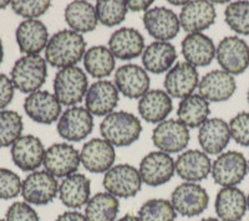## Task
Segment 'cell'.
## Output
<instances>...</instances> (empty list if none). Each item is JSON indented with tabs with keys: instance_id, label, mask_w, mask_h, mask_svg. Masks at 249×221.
<instances>
[{
	"instance_id": "obj_10",
	"label": "cell",
	"mask_w": 249,
	"mask_h": 221,
	"mask_svg": "<svg viewBox=\"0 0 249 221\" xmlns=\"http://www.w3.org/2000/svg\"><path fill=\"white\" fill-rule=\"evenodd\" d=\"M57 133L68 142H81L93 130V116L86 107H69L57 121Z\"/></svg>"
},
{
	"instance_id": "obj_45",
	"label": "cell",
	"mask_w": 249,
	"mask_h": 221,
	"mask_svg": "<svg viewBox=\"0 0 249 221\" xmlns=\"http://www.w3.org/2000/svg\"><path fill=\"white\" fill-rule=\"evenodd\" d=\"M152 0H128L126 1L128 10L135 13H146L148 9L152 8Z\"/></svg>"
},
{
	"instance_id": "obj_38",
	"label": "cell",
	"mask_w": 249,
	"mask_h": 221,
	"mask_svg": "<svg viewBox=\"0 0 249 221\" xmlns=\"http://www.w3.org/2000/svg\"><path fill=\"white\" fill-rule=\"evenodd\" d=\"M95 9H96L99 23L107 28L117 26L124 23L128 12L126 1H120V0H99L96 1Z\"/></svg>"
},
{
	"instance_id": "obj_53",
	"label": "cell",
	"mask_w": 249,
	"mask_h": 221,
	"mask_svg": "<svg viewBox=\"0 0 249 221\" xmlns=\"http://www.w3.org/2000/svg\"><path fill=\"white\" fill-rule=\"evenodd\" d=\"M247 98H248V103H249V90H248V95H247Z\"/></svg>"
},
{
	"instance_id": "obj_31",
	"label": "cell",
	"mask_w": 249,
	"mask_h": 221,
	"mask_svg": "<svg viewBox=\"0 0 249 221\" xmlns=\"http://www.w3.org/2000/svg\"><path fill=\"white\" fill-rule=\"evenodd\" d=\"M177 50L168 41H153L144 47L142 65L147 72L160 75L168 72L176 65Z\"/></svg>"
},
{
	"instance_id": "obj_12",
	"label": "cell",
	"mask_w": 249,
	"mask_h": 221,
	"mask_svg": "<svg viewBox=\"0 0 249 221\" xmlns=\"http://www.w3.org/2000/svg\"><path fill=\"white\" fill-rule=\"evenodd\" d=\"M190 139V129L178 119H166L156 126L152 132L153 145L167 154L183 152Z\"/></svg>"
},
{
	"instance_id": "obj_40",
	"label": "cell",
	"mask_w": 249,
	"mask_h": 221,
	"mask_svg": "<svg viewBox=\"0 0 249 221\" xmlns=\"http://www.w3.org/2000/svg\"><path fill=\"white\" fill-rule=\"evenodd\" d=\"M13 12L25 20L37 19L43 16L51 8V1L49 0H39V1H24V0H14L10 4Z\"/></svg>"
},
{
	"instance_id": "obj_17",
	"label": "cell",
	"mask_w": 249,
	"mask_h": 221,
	"mask_svg": "<svg viewBox=\"0 0 249 221\" xmlns=\"http://www.w3.org/2000/svg\"><path fill=\"white\" fill-rule=\"evenodd\" d=\"M82 167L95 174L106 173L116 160L115 147L104 138H92L82 145L80 150Z\"/></svg>"
},
{
	"instance_id": "obj_22",
	"label": "cell",
	"mask_w": 249,
	"mask_h": 221,
	"mask_svg": "<svg viewBox=\"0 0 249 221\" xmlns=\"http://www.w3.org/2000/svg\"><path fill=\"white\" fill-rule=\"evenodd\" d=\"M176 173L186 182H202L210 176L212 162L203 150H183L175 160Z\"/></svg>"
},
{
	"instance_id": "obj_4",
	"label": "cell",
	"mask_w": 249,
	"mask_h": 221,
	"mask_svg": "<svg viewBox=\"0 0 249 221\" xmlns=\"http://www.w3.org/2000/svg\"><path fill=\"white\" fill-rule=\"evenodd\" d=\"M89 79L79 66L59 70L54 79V95L61 106L75 107L82 102L89 90Z\"/></svg>"
},
{
	"instance_id": "obj_1",
	"label": "cell",
	"mask_w": 249,
	"mask_h": 221,
	"mask_svg": "<svg viewBox=\"0 0 249 221\" xmlns=\"http://www.w3.org/2000/svg\"><path fill=\"white\" fill-rule=\"evenodd\" d=\"M86 52V41L81 34L62 29L55 32L49 40L45 48L46 63L55 68H68L76 66Z\"/></svg>"
},
{
	"instance_id": "obj_6",
	"label": "cell",
	"mask_w": 249,
	"mask_h": 221,
	"mask_svg": "<svg viewBox=\"0 0 249 221\" xmlns=\"http://www.w3.org/2000/svg\"><path fill=\"white\" fill-rule=\"evenodd\" d=\"M212 178L222 188L237 187L248 174V160L241 152H223L212 163Z\"/></svg>"
},
{
	"instance_id": "obj_50",
	"label": "cell",
	"mask_w": 249,
	"mask_h": 221,
	"mask_svg": "<svg viewBox=\"0 0 249 221\" xmlns=\"http://www.w3.org/2000/svg\"><path fill=\"white\" fill-rule=\"evenodd\" d=\"M186 3H187V1H170V4H173V5H177V6H178V5L183 6Z\"/></svg>"
},
{
	"instance_id": "obj_37",
	"label": "cell",
	"mask_w": 249,
	"mask_h": 221,
	"mask_svg": "<svg viewBox=\"0 0 249 221\" xmlns=\"http://www.w3.org/2000/svg\"><path fill=\"white\" fill-rule=\"evenodd\" d=\"M137 218L140 221H176L177 213L171 200L150 199L140 206Z\"/></svg>"
},
{
	"instance_id": "obj_52",
	"label": "cell",
	"mask_w": 249,
	"mask_h": 221,
	"mask_svg": "<svg viewBox=\"0 0 249 221\" xmlns=\"http://www.w3.org/2000/svg\"><path fill=\"white\" fill-rule=\"evenodd\" d=\"M247 207H248V210H249V193H248V195H247Z\"/></svg>"
},
{
	"instance_id": "obj_2",
	"label": "cell",
	"mask_w": 249,
	"mask_h": 221,
	"mask_svg": "<svg viewBox=\"0 0 249 221\" xmlns=\"http://www.w3.org/2000/svg\"><path fill=\"white\" fill-rule=\"evenodd\" d=\"M100 132L102 138L113 147H128L140 139L142 123L139 117L130 112L115 110L104 118Z\"/></svg>"
},
{
	"instance_id": "obj_3",
	"label": "cell",
	"mask_w": 249,
	"mask_h": 221,
	"mask_svg": "<svg viewBox=\"0 0 249 221\" xmlns=\"http://www.w3.org/2000/svg\"><path fill=\"white\" fill-rule=\"evenodd\" d=\"M15 90L31 95L40 91L48 79V63L40 55H24L15 61L10 72Z\"/></svg>"
},
{
	"instance_id": "obj_26",
	"label": "cell",
	"mask_w": 249,
	"mask_h": 221,
	"mask_svg": "<svg viewBox=\"0 0 249 221\" xmlns=\"http://www.w3.org/2000/svg\"><path fill=\"white\" fill-rule=\"evenodd\" d=\"M108 48L115 59L128 61L143 54L144 37L135 28H120L108 39Z\"/></svg>"
},
{
	"instance_id": "obj_41",
	"label": "cell",
	"mask_w": 249,
	"mask_h": 221,
	"mask_svg": "<svg viewBox=\"0 0 249 221\" xmlns=\"http://www.w3.org/2000/svg\"><path fill=\"white\" fill-rule=\"evenodd\" d=\"M23 180L8 168H0V199L10 200L21 194Z\"/></svg>"
},
{
	"instance_id": "obj_28",
	"label": "cell",
	"mask_w": 249,
	"mask_h": 221,
	"mask_svg": "<svg viewBox=\"0 0 249 221\" xmlns=\"http://www.w3.org/2000/svg\"><path fill=\"white\" fill-rule=\"evenodd\" d=\"M182 55L187 63L197 67H206L215 57V46L213 40L203 32L187 34L181 44Z\"/></svg>"
},
{
	"instance_id": "obj_43",
	"label": "cell",
	"mask_w": 249,
	"mask_h": 221,
	"mask_svg": "<svg viewBox=\"0 0 249 221\" xmlns=\"http://www.w3.org/2000/svg\"><path fill=\"white\" fill-rule=\"evenodd\" d=\"M5 221H40V218L33 205L15 202L6 210Z\"/></svg>"
},
{
	"instance_id": "obj_21",
	"label": "cell",
	"mask_w": 249,
	"mask_h": 221,
	"mask_svg": "<svg viewBox=\"0 0 249 221\" xmlns=\"http://www.w3.org/2000/svg\"><path fill=\"white\" fill-rule=\"evenodd\" d=\"M199 75L195 66L183 63H177L164 77V91L172 98H186L193 95L198 87Z\"/></svg>"
},
{
	"instance_id": "obj_34",
	"label": "cell",
	"mask_w": 249,
	"mask_h": 221,
	"mask_svg": "<svg viewBox=\"0 0 249 221\" xmlns=\"http://www.w3.org/2000/svg\"><path fill=\"white\" fill-rule=\"evenodd\" d=\"M116 59L107 46H92L86 50L84 56V67L93 79H104L115 70Z\"/></svg>"
},
{
	"instance_id": "obj_54",
	"label": "cell",
	"mask_w": 249,
	"mask_h": 221,
	"mask_svg": "<svg viewBox=\"0 0 249 221\" xmlns=\"http://www.w3.org/2000/svg\"><path fill=\"white\" fill-rule=\"evenodd\" d=\"M248 173H249V159H248Z\"/></svg>"
},
{
	"instance_id": "obj_19",
	"label": "cell",
	"mask_w": 249,
	"mask_h": 221,
	"mask_svg": "<svg viewBox=\"0 0 249 221\" xmlns=\"http://www.w3.org/2000/svg\"><path fill=\"white\" fill-rule=\"evenodd\" d=\"M45 147L43 142L33 134L21 136L12 145V160L23 172H36L44 164Z\"/></svg>"
},
{
	"instance_id": "obj_39",
	"label": "cell",
	"mask_w": 249,
	"mask_h": 221,
	"mask_svg": "<svg viewBox=\"0 0 249 221\" xmlns=\"http://www.w3.org/2000/svg\"><path fill=\"white\" fill-rule=\"evenodd\" d=\"M224 20L235 34L249 35V1L238 0L228 3L224 10Z\"/></svg>"
},
{
	"instance_id": "obj_13",
	"label": "cell",
	"mask_w": 249,
	"mask_h": 221,
	"mask_svg": "<svg viewBox=\"0 0 249 221\" xmlns=\"http://www.w3.org/2000/svg\"><path fill=\"white\" fill-rule=\"evenodd\" d=\"M139 172L142 183L148 187H161L175 175V159L161 150L151 152L142 158Z\"/></svg>"
},
{
	"instance_id": "obj_27",
	"label": "cell",
	"mask_w": 249,
	"mask_h": 221,
	"mask_svg": "<svg viewBox=\"0 0 249 221\" xmlns=\"http://www.w3.org/2000/svg\"><path fill=\"white\" fill-rule=\"evenodd\" d=\"M59 199L62 205L71 210L86 206L91 199L90 179L81 173H75L62 179L59 184Z\"/></svg>"
},
{
	"instance_id": "obj_51",
	"label": "cell",
	"mask_w": 249,
	"mask_h": 221,
	"mask_svg": "<svg viewBox=\"0 0 249 221\" xmlns=\"http://www.w3.org/2000/svg\"><path fill=\"white\" fill-rule=\"evenodd\" d=\"M199 221H221L218 218H204Z\"/></svg>"
},
{
	"instance_id": "obj_30",
	"label": "cell",
	"mask_w": 249,
	"mask_h": 221,
	"mask_svg": "<svg viewBox=\"0 0 249 221\" xmlns=\"http://www.w3.org/2000/svg\"><path fill=\"white\" fill-rule=\"evenodd\" d=\"M139 113L148 123H161L172 113V97L162 90H150L139 99Z\"/></svg>"
},
{
	"instance_id": "obj_46",
	"label": "cell",
	"mask_w": 249,
	"mask_h": 221,
	"mask_svg": "<svg viewBox=\"0 0 249 221\" xmlns=\"http://www.w3.org/2000/svg\"><path fill=\"white\" fill-rule=\"evenodd\" d=\"M55 221H88L85 214L80 213L77 210H68L60 214Z\"/></svg>"
},
{
	"instance_id": "obj_5",
	"label": "cell",
	"mask_w": 249,
	"mask_h": 221,
	"mask_svg": "<svg viewBox=\"0 0 249 221\" xmlns=\"http://www.w3.org/2000/svg\"><path fill=\"white\" fill-rule=\"evenodd\" d=\"M171 203L177 215L195 218L206 211L210 205V195L206 188L198 183L186 182L175 188L171 194Z\"/></svg>"
},
{
	"instance_id": "obj_7",
	"label": "cell",
	"mask_w": 249,
	"mask_h": 221,
	"mask_svg": "<svg viewBox=\"0 0 249 221\" xmlns=\"http://www.w3.org/2000/svg\"><path fill=\"white\" fill-rule=\"evenodd\" d=\"M104 188L117 199H130L140 193L142 179L137 168L131 164L113 165L104 176Z\"/></svg>"
},
{
	"instance_id": "obj_33",
	"label": "cell",
	"mask_w": 249,
	"mask_h": 221,
	"mask_svg": "<svg viewBox=\"0 0 249 221\" xmlns=\"http://www.w3.org/2000/svg\"><path fill=\"white\" fill-rule=\"evenodd\" d=\"M211 113L210 102L201 95L193 94L179 102L177 108V117L188 129L199 128L206 122Z\"/></svg>"
},
{
	"instance_id": "obj_11",
	"label": "cell",
	"mask_w": 249,
	"mask_h": 221,
	"mask_svg": "<svg viewBox=\"0 0 249 221\" xmlns=\"http://www.w3.org/2000/svg\"><path fill=\"white\" fill-rule=\"evenodd\" d=\"M43 165L53 176L64 179L77 173L81 165L80 152L69 143H55L46 149Z\"/></svg>"
},
{
	"instance_id": "obj_20",
	"label": "cell",
	"mask_w": 249,
	"mask_h": 221,
	"mask_svg": "<svg viewBox=\"0 0 249 221\" xmlns=\"http://www.w3.org/2000/svg\"><path fill=\"white\" fill-rule=\"evenodd\" d=\"M120 99V92L115 83L107 79H97L89 87L85 97L86 110L92 116H108L115 112Z\"/></svg>"
},
{
	"instance_id": "obj_24",
	"label": "cell",
	"mask_w": 249,
	"mask_h": 221,
	"mask_svg": "<svg viewBox=\"0 0 249 221\" xmlns=\"http://www.w3.org/2000/svg\"><path fill=\"white\" fill-rule=\"evenodd\" d=\"M18 47L25 55H39L48 46L49 32L43 21L37 19L24 20L15 32Z\"/></svg>"
},
{
	"instance_id": "obj_8",
	"label": "cell",
	"mask_w": 249,
	"mask_h": 221,
	"mask_svg": "<svg viewBox=\"0 0 249 221\" xmlns=\"http://www.w3.org/2000/svg\"><path fill=\"white\" fill-rule=\"evenodd\" d=\"M21 195L24 202L30 205L43 206L55 200L59 195V183L46 170H36L23 180Z\"/></svg>"
},
{
	"instance_id": "obj_16",
	"label": "cell",
	"mask_w": 249,
	"mask_h": 221,
	"mask_svg": "<svg viewBox=\"0 0 249 221\" xmlns=\"http://www.w3.org/2000/svg\"><path fill=\"white\" fill-rule=\"evenodd\" d=\"M24 110L34 122L49 126L59 121L62 114V106L54 94L40 90L26 96Z\"/></svg>"
},
{
	"instance_id": "obj_44",
	"label": "cell",
	"mask_w": 249,
	"mask_h": 221,
	"mask_svg": "<svg viewBox=\"0 0 249 221\" xmlns=\"http://www.w3.org/2000/svg\"><path fill=\"white\" fill-rule=\"evenodd\" d=\"M15 87L12 79L5 74H0V110H4L14 98Z\"/></svg>"
},
{
	"instance_id": "obj_36",
	"label": "cell",
	"mask_w": 249,
	"mask_h": 221,
	"mask_svg": "<svg viewBox=\"0 0 249 221\" xmlns=\"http://www.w3.org/2000/svg\"><path fill=\"white\" fill-rule=\"evenodd\" d=\"M23 117L17 110H0V148L12 147L23 136Z\"/></svg>"
},
{
	"instance_id": "obj_48",
	"label": "cell",
	"mask_w": 249,
	"mask_h": 221,
	"mask_svg": "<svg viewBox=\"0 0 249 221\" xmlns=\"http://www.w3.org/2000/svg\"><path fill=\"white\" fill-rule=\"evenodd\" d=\"M12 1H9V0H0V10H3V9H6L8 6H10Z\"/></svg>"
},
{
	"instance_id": "obj_15",
	"label": "cell",
	"mask_w": 249,
	"mask_h": 221,
	"mask_svg": "<svg viewBox=\"0 0 249 221\" xmlns=\"http://www.w3.org/2000/svg\"><path fill=\"white\" fill-rule=\"evenodd\" d=\"M179 25L188 34H199L210 29L217 19L214 4L206 0L187 1L178 15Z\"/></svg>"
},
{
	"instance_id": "obj_42",
	"label": "cell",
	"mask_w": 249,
	"mask_h": 221,
	"mask_svg": "<svg viewBox=\"0 0 249 221\" xmlns=\"http://www.w3.org/2000/svg\"><path fill=\"white\" fill-rule=\"evenodd\" d=\"M228 125L233 141L239 145L249 148V112H239Z\"/></svg>"
},
{
	"instance_id": "obj_32",
	"label": "cell",
	"mask_w": 249,
	"mask_h": 221,
	"mask_svg": "<svg viewBox=\"0 0 249 221\" xmlns=\"http://www.w3.org/2000/svg\"><path fill=\"white\" fill-rule=\"evenodd\" d=\"M64 16L69 29L81 35L93 32L99 24L96 9L85 0H75L69 3L64 12Z\"/></svg>"
},
{
	"instance_id": "obj_14",
	"label": "cell",
	"mask_w": 249,
	"mask_h": 221,
	"mask_svg": "<svg viewBox=\"0 0 249 221\" xmlns=\"http://www.w3.org/2000/svg\"><path fill=\"white\" fill-rule=\"evenodd\" d=\"M146 32L156 41H168L175 39L181 30L179 19L175 12L164 6H152L142 16Z\"/></svg>"
},
{
	"instance_id": "obj_18",
	"label": "cell",
	"mask_w": 249,
	"mask_h": 221,
	"mask_svg": "<svg viewBox=\"0 0 249 221\" xmlns=\"http://www.w3.org/2000/svg\"><path fill=\"white\" fill-rule=\"evenodd\" d=\"M113 83L122 96L130 99H140L150 91L151 79L142 66L126 63L116 70Z\"/></svg>"
},
{
	"instance_id": "obj_55",
	"label": "cell",
	"mask_w": 249,
	"mask_h": 221,
	"mask_svg": "<svg viewBox=\"0 0 249 221\" xmlns=\"http://www.w3.org/2000/svg\"><path fill=\"white\" fill-rule=\"evenodd\" d=\"M0 221H5V220H4V219H1V218H0Z\"/></svg>"
},
{
	"instance_id": "obj_35",
	"label": "cell",
	"mask_w": 249,
	"mask_h": 221,
	"mask_svg": "<svg viewBox=\"0 0 249 221\" xmlns=\"http://www.w3.org/2000/svg\"><path fill=\"white\" fill-rule=\"evenodd\" d=\"M119 211V199L107 191L91 196L85 206V216L88 221H116Z\"/></svg>"
},
{
	"instance_id": "obj_47",
	"label": "cell",
	"mask_w": 249,
	"mask_h": 221,
	"mask_svg": "<svg viewBox=\"0 0 249 221\" xmlns=\"http://www.w3.org/2000/svg\"><path fill=\"white\" fill-rule=\"evenodd\" d=\"M116 221H140L139 218L135 215H131V214H127V215L122 216V218L117 219Z\"/></svg>"
},
{
	"instance_id": "obj_9",
	"label": "cell",
	"mask_w": 249,
	"mask_h": 221,
	"mask_svg": "<svg viewBox=\"0 0 249 221\" xmlns=\"http://www.w3.org/2000/svg\"><path fill=\"white\" fill-rule=\"evenodd\" d=\"M215 59L222 70L237 76L249 67V46L242 37L226 36L215 47Z\"/></svg>"
},
{
	"instance_id": "obj_25",
	"label": "cell",
	"mask_w": 249,
	"mask_h": 221,
	"mask_svg": "<svg viewBox=\"0 0 249 221\" xmlns=\"http://www.w3.org/2000/svg\"><path fill=\"white\" fill-rule=\"evenodd\" d=\"M230 125L222 118H208L198 130V143L206 154L219 156L231 142Z\"/></svg>"
},
{
	"instance_id": "obj_23",
	"label": "cell",
	"mask_w": 249,
	"mask_h": 221,
	"mask_svg": "<svg viewBox=\"0 0 249 221\" xmlns=\"http://www.w3.org/2000/svg\"><path fill=\"white\" fill-rule=\"evenodd\" d=\"M237 90L234 76L223 70L207 72L198 83L199 95L208 102H226Z\"/></svg>"
},
{
	"instance_id": "obj_49",
	"label": "cell",
	"mask_w": 249,
	"mask_h": 221,
	"mask_svg": "<svg viewBox=\"0 0 249 221\" xmlns=\"http://www.w3.org/2000/svg\"><path fill=\"white\" fill-rule=\"evenodd\" d=\"M4 60V45H3V40L0 39V65L3 63Z\"/></svg>"
},
{
	"instance_id": "obj_29",
	"label": "cell",
	"mask_w": 249,
	"mask_h": 221,
	"mask_svg": "<svg viewBox=\"0 0 249 221\" xmlns=\"http://www.w3.org/2000/svg\"><path fill=\"white\" fill-rule=\"evenodd\" d=\"M214 210L221 221H242L248 210L246 194L237 187L222 188L215 196Z\"/></svg>"
}]
</instances>
